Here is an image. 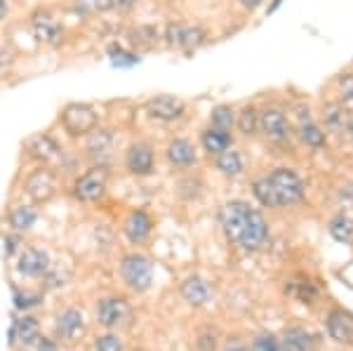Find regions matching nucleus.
<instances>
[{"instance_id":"f257e3e1","label":"nucleus","mask_w":353,"mask_h":351,"mask_svg":"<svg viewBox=\"0 0 353 351\" xmlns=\"http://www.w3.org/2000/svg\"><path fill=\"white\" fill-rule=\"evenodd\" d=\"M219 224L226 241L245 252L264 250L271 241V231L264 214L248 201H226L219 210Z\"/></svg>"},{"instance_id":"f03ea898","label":"nucleus","mask_w":353,"mask_h":351,"mask_svg":"<svg viewBox=\"0 0 353 351\" xmlns=\"http://www.w3.org/2000/svg\"><path fill=\"white\" fill-rule=\"evenodd\" d=\"M252 196L257 198L259 205L281 210V208H292L304 201L306 186L304 179L292 168H273L269 174L257 177L252 182Z\"/></svg>"},{"instance_id":"7ed1b4c3","label":"nucleus","mask_w":353,"mask_h":351,"mask_svg":"<svg viewBox=\"0 0 353 351\" xmlns=\"http://www.w3.org/2000/svg\"><path fill=\"white\" fill-rule=\"evenodd\" d=\"M259 132L271 144L285 146L294 139V126L290 121L288 111L281 104H266L259 109Z\"/></svg>"},{"instance_id":"20e7f679","label":"nucleus","mask_w":353,"mask_h":351,"mask_svg":"<svg viewBox=\"0 0 353 351\" xmlns=\"http://www.w3.org/2000/svg\"><path fill=\"white\" fill-rule=\"evenodd\" d=\"M210 33L203 24H186V21H168L163 28V43L179 52H196L208 43Z\"/></svg>"},{"instance_id":"39448f33","label":"nucleus","mask_w":353,"mask_h":351,"mask_svg":"<svg viewBox=\"0 0 353 351\" xmlns=\"http://www.w3.org/2000/svg\"><path fill=\"white\" fill-rule=\"evenodd\" d=\"M106 189H109V170H106V166L92 163L83 174L76 177L71 194L78 203H97L106 196Z\"/></svg>"},{"instance_id":"423d86ee","label":"nucleus","mask_w":353,"mask_h":351,"mask_svg":"<svg viewBox=\"0 0 353 351\" xmlns=\"http://www.w3.org/2000/svg\"><path fill=\"white\" fill-rule=\"evenodd\" d=\"M59 123L68 137H88L99 126V113L94 111V106L73 101V104H66L61 109Z\"/></svg>"},{"instance_id":"0eeeda50","label":"nucleus","mask_w":353,"mask_h":351,"mask_svg":"<svg viewBox=\"0 0 353 351\" xmlns=\"http://www.w3.org/2000/svg\"><path fill=\"white\" fill-rule=\"evenodd\" d=\"M121 279L132 292H146L153 285V262L141 252H128L121 259Z\"/></svg>"},{"instance_id":"6e6552de","label":"nucleus","mask_w":353,"mask_h":351,"mask_svg":"<svg viewBox=\"0 0 353 351\" xmlns=\"http://www.w3.org/2000/svg\"><path fill=\"white\" fill-rule=\"evenodd\" d=\"M125 170L137 179L151 177L156 172V149L151 141L137 139L125 149Z\"/></svg>"},{"instance_id":"1a4fd4ad","label":"nucleus","mask_w":353,"mask_h":351,"mask_svg":"<svg viewBox=\"0 0 353 351\" xmlns=\"http://www.w3.org/2000/svg\"><path fill=\"white\" fill-rule=\"evenodd\" d=\"M24 191L26 196L31 198L33 203H48L52 201L59 191V179H57V172L48 166H38L36 170H31L24 182Z\"/></svg>"},{"instance_id":"9d476101","label":"nucleus","mask_w":353,"mask_h":351,"mask_svg":"<svg viewBox=\"0 0 353 351\" xmlns=\"http://www.w3.org/2000/svg\"><path fill=\"white\" fill-rule=\"evenodd\" d=\"M97 323L106 330H116V328H123L130 323L132 319V307L125 297H104L97 302L94 309Z\"/></svg>"},{"instance_id":"9b49d317","label":"nucleus","mask_w":353,"mask_h":351,"mask_svg":"<svg viewBox=\"0 0 353 351\" xmlns=\"http://www.w3.org/2000/svg\"><path fill=\"white\" fill-rule=\"evenodd\" d=\"M144 111L151 121L158 123H176L186 116V101L174 94H156L144 104Z\"/></svg>"},{"instance_id":"f8f14e48","label":"nucleus","mask_w":353,"mask_h":351,"mask_svg":"<svg viewBox=\"0 0 353 351\" xmlns=\"http://www.w3.org/2000/svg\"><path fill=\"white\" fill-rule=\"evenodd\" d=\"M85 332H88V319H85L83 309L68 307L57 316V321H54L57 339H61V342H66V344H76L85 337Z\"/></svg>"},{"instance_id":"ddd939ff","label":"nucleus","mask_w":353,"mask_h":351,"mask_svg":"<svg viewBox=\"0 0 353 351\" xmlns=\"http://www.w3.org/2000/svg\"><path fill=\"white\" fill-rule=\"evenodd\" d=\"M31 33L45 48H59L64 43V26L48 10H38L31 14Z\"/></svg>"},{"instance_id":"4468645a","label":"nucleus","mask_w":353,"mask_h":351,"mask_svg":"<svg viewBox=\"0 0 353 351\" xmlns=\"http://www.w3.org/2000/svg\"><path fill=\"white\" fill-rule=\"evenodd\" d=\"M50 267H52V262H50L48 250H43V248L26 245L17 252V271L24 279H43Z\"/></svg>"},{"instance_id":"2eb2a0df","label":"nucleus","mask_w":353,"mask_h":351,"mask_svg":"<svg viewBox=\"0 0 353 351\" xmlns=\"http://www.w3.org/2000/svg\"><path fill=\"white\" fill-rule=\"evenodd\" d=\"M113 146H116V132L111 128L97 126L92 132L85 137V154H88L97 166H106Z\"/></svg>"},{"instance_id":"dca6fc26","label":"nucleus","mask_w":353,"mask_h":351,"mask_svg":"<svg viewBox=\"0 0 353 351\" xmlns=\"http://www.w3.org/2000/svg\"><path fill=\"white\" fill-rule=\"evenodd\" d=\"M165 158H168L170 168L172 170H191L196 168L198 163V151H196V144L189 139V137H172L165 146Z\"/></svg>"},{"instance_id":"f3484780","label":"nucleus","mask_w":353,"mask_h":351,"mask_svg":"<svg viewBox=\"0 0 353 351\" xmlns=\"http://www.w3.org/2000/svg\"><path fill=\"white\" fill-rule=\"evenodd\" d=\"M123 234L132 245H141L153 234V217L146 210H141V208L130 210L123 219Z\"/></svg>"},{"instance_id":"a211bd4d","label":"nucleus","mask_w":353,"mask_h":351,"mask_svg":"<svg viewBox=\"0 0 353 351\" xmlns=\"http://www.w3.org/2000/svg\"><path fill=\"white\" fill-rule=\"evenodd\" d=\"M24 149H26V156L33 158V161H38L41 166L54 161V158L61 154L59 141H57L50 132H38V134H33V137H28Z\"/></svg>"},{"instance_id":"6ab92c4d","label":"nucleus","mask_w":353,"mask_h":351,"mask_svg":"<svg viewBox=\"0 0 353 351\" xmlns=\"http://www.w3.org/2000/svg\"><path fill=\"white\" fill-rule=\"evenodd\" d=\"M181 299L191 307H208L210 302L214 299V288L210 285L208 279L203 276H189L179 288Z\"/></svg>"},{"instance_id":"aec40b11","label":"nucleus","mask_w":353,"mask_h":351,"mask_svg":"<svg viewBox=\"0 0 353 351\" xmlns=\"http://www.w3.org/2000/svg\"><path fill=\"white\" fill-rule=\"evenodd\" d=\"M327 335L339 344H353V314L346 309H332L327 314Z\"/></svg>"},{"instance_id":"412c9836","label":"nucleus","mask_w":353,"mask_h":351,"mask_svg":"<svg viewBox=\"0 0 353 351\" xmlns=\"http://www.w3.org/2000/svg\"><path fill=\"white\" fill-rule=\"evenodd\" d=\"M41 339V325L33 316H21L17 319L12 328H10V342L12 344H19V347H33V344Z\"/></svg>"},{"instance_id":"4be33fe9","label":"nucleus","mask_w":353,"mask_h":351,"mask_svg":"<svg viewBox=\"0 0 353 351\" xmlns=\"http://www.w3.org/2000/svg\"><path fill=\"white\" fill-rule=\"evenodd\" d=\"M349 116H351V111L346 109L341 101H327V104H323V113H321L323 130L332 134H344Z\"/></svg>"},{"instance_id":"5701e85b","label":"nucleus","mask_w":353,"mask_h":351,"mask_svg":"<svg viewBox=\"0 0 353 351\" xmlns=\"http://www.w3.org/2000/svg\"><path fill=\"white\" fill-rule=\"evenodd\" d=\"M294 137H297L304 146L316 149V151L325 149V146H327V132L323 130V126H318L313 118L297 121V126H294Z\"/></svg>"},{"instance_id":"b1692460","label":"nucleus","mask_w":353,"mask_h":351,"mask_svg":"<svg viewBox=\"0 0 353 351\" xmlns=\"http://www.w3.org/2000/svg\"><path fill=\"white\" fill-rule=\"evenodd\" d=\"M161 41H163L161 28L153 24H139L128 31V45L132 50H137V52H139V50H153Z\"/></svg>"},{"instance_id":"393cba45","label":"nucleus","mask_w":353,"mask_h":351,"mask_svg":"<svg viewBox=\"0 0 353 351\" xmlns=\"http://www.w3.org/2000/svg\"><path fill=\"white\" fill-rule=\"evenodd\" d=\"M36 222H38V210L31 203H17L8 214V224L14 234H26V231H31L36 226Z\"/></svg>"},{"instance_id":"a878e982","label":"nucleus","mask_w":353,"mask_h":351,"mask_svg":"<svg viewBox=\"0 0 353 351\" xmlns=\"http://www.w3.org/2000/svg\"><path fill=\"white\" fill-rule=\"evenodd\" d=\"M201 146L208 156H219L221 151L231 149L233 146V132H224V130H217V128H205L201 132Z\"/></svg>"},{"instance_id":"bb28decb","label":"nucleus","mask_w":353,"mask_h":351,"mask_svg":"<svg viewBox=\"0 0 353 351\" xmlns=\"http://www.w3.org/2000/svg\"><path fill=\"white\" fill-rule=\"evenodd\" d=\"M316 342H318L316 335L301 325L288 328V330L283 332V339H281V344L285 351H313Z\"/></svg>"},{"instance_id":"cd10ccee","label":"nucleus","mask_w":353,"mask_h":351,"mask_svg":"<svg viewBox=\"0 0 353 351\" xmlns=\"http://www.w3.org/2000/svg\"><path fill=\"white\" fill-rule=\"evenodd\" d=\"M106 57H109V61L116 69H132V66H137L141 61V54L137 52V50L118 41L106 45Z\"/></svg>"},{"instance_id":"c85d7f7f","label":"nucleus","mask_w":353,"mask_h":351,"mask_svg":"<svg viewBox=\"0 0 353 351\" xmlns=\"http://www.w3.org/2000/svg\"><path fill=\"white\" fill-rule=\"evenodd\" d=\"M214 168H217L219 174H224V177L236 179L245 172V158L241 151H236L231 146V149L221 151L219 156H214Z\"/></svg>"},{"instance_id":"c756f323","label":"nucleus","mask_w":353,"mask_h":351,"mask_svg":"<svg viewBox=\"0 0 353 351\" xmlns=\"http://www.w3.org/2000/svg\"><path fill=\"white\" fill-rule=\"evenodd\" d=\"M236 130L243 137H257L259 134V109L254 104H245L241 111H236Z\"/></svg>"},{"instance_id":"7c9ffc66","label":"nucleus","mask_w":353,"mask_h":351,"mask_svg":"<svg viewBox=\"0 0 353 351\" xmlns=\"http://www.w3.org/2000/svg\"><path fill=\"white\" fill-rule=\"evenodd\" d=\"M285 292L290 297H294L297 302L301 304H313L318 299V285L313 283L311 279H292V281H288V285H285Z\"/></svg>"},{"instance_id":"2f4dec72","label":"nucleus","mask_w":353,"mask_h":351,"mask_svg":"<svg viewBox=\"0 0 353 351\" xmlns=\"http://www.w3.org/2000/svg\"><path fill=\"white\" fill-rule=\"evenodd\" d=\"M327 231L337 243L344 245H353V217H349L346 212H337L332 219L327 222Z\"/></svg>"},{"instance_id":"473e14b6","label":"nucleus","mask_w":353,"mask_h":351,"mask_svg":"<svg viewBox=\"0 0 353 351\" xmlns=\"http://www.w3.org/2000/svg\"><path fill=\"white\" fill-rule=\"evenodd\" d=\"M210 128L233 132V130H236V109H233L231 104H217L210 111Z\"/></svg>"},{"instance_id":"72a5a7b5","label":"nucleus","mask_w":353,"mask_h":351,"mask_svg":"<svg viewBox=\"0 0 353 351\" xmlns=\"http://www.w3.org/2000/svg\"><path fill=\"white\" fill-rule=\"evenodd\" d=\"M73 10L81 17H94L109 12V0H73Z\"/></svg>"},{"instance_id":"f704fd0d","label":"nucleus","mask_w":353,"mask_h":351,"mask_svg":"<svg viewBox=\"0 0 353 351\" xmlns=\"http://www.w3.org/2000/svg\"><path fill=\"white\" fill-rule=\"evenodd\" d=\"M250 351H285L281 344V339L271 332H259L254 335V339L250 342Z\"/></svg>"},{"instance_id":"c9c22d12","label":"nucleus","mask_w":353,"mask_h":351,"mask_svg":"<svg viewBox=\"0 0 353 351\" xmlns=\"http://www.w3.org/2000/svg\"><path fill=\"white\" fill-rule=\"evenodd\" d=\"M94 351H125V342L116 332H104L94 337Z\"/></svg>"},{"instance_id":"e433bc0d","label":"nucleus","mask_w":353,"mask_h":351,"mask_svg":"<svg viewBox=\"0 0 353 351\" xmlns=\"http://www.w3.org/2000/svg\"><path fill=\"white\" fill-rule=\"evenodd\" d=\"M198 351H217L219 349V332L214 328H203L196 337Z\"/></svg>"},{"instance_id":"4c0bfd02","label":"nucleus","mask_w":353,"mask_h":351,"mask_svg":"<svg viewBox=\"0 0 353 351\" xmlns=\"http://www.w3.org/2000/svg\"><path fill=\"white\" fill-rule=\"evenodd\" d=\"M339 101L349 111H353V73H344L339 78Z\"/></svg>"},{"instance_id":"58836bf2","label":"nucleus","mask_w":353,"mask_h":351,"mask_svg":"<svg viewBox=\"0 0 353 351\" xmlns=\"http://www.w3.org/2000/svg\"><path fill=\"white\" fill-rule=\"evenodd\" d=\"M43 302V297L38 295V292H28V290H17L14 292V307L19 309V311H26V309H33V307H38V304Z\"/></svg>"},{"instance_id":"ea45409f","label":"nucleus","mask_w":353,"mask_h":351,"mask_svg":"<svg viewBox=\"0 0 353 351\" xmlns=\"http://www.w3.org/2000/svg\"><path fill=\"white\" fill-rule=\"evenodd\" d=\"M221 351H250V344L245 342L243 337L231 335V337L224 339V344H221Z\"/></svg>"},{"instance_id":"a19ab883","label":"nucleus","mask_w":353,"mask_h":351,"mask_svg":"<svg viewBox=\"0 0 353 351\" xmlns=\"http://www.w3.org/2000/svg\"><path fill=\"white\" fill-rule=\"evenodd\" d=\"M337 201H339V205H344V208H349V210H353V184H341L339 186Z\"/></svg>"},{"instance_id":"79ce46f5","label":"nucleus","mask_w":353,"mask_h":351,"mask_svg":"<svg viewBox=\"0 0 353 351\" xmlns=\"http://www.w3.org/2000/svg\"><path fill=\"white\" fill-rule=\"evenodd\" d=\"M137 3H139V0H109V10L125 14V12H132L137 8Z\"/></svg>"},{"instance_id":"37998d69","label":"nucleus","mask_w":353,"mask_h":351,"mask_svg":"<svg viewBox=\"0 0 353 351\" xmlns=\"http://www.w3.org/2000/svg\"><path fill=\"white\" fill-rule=\"evenodd\" d=\"M19 243H21V239H19V234H10V236H5V257H12V254H17L21 250L19 248Z\"/></svg>"},{"instance_id":"c03bdc74","label":"nucleus","mask_w":353,"mask_h":351,"mask_svg":"<svg viewBox=\"0 0 353 351\" xmlns=\"http://www.w3.org/2000/svg\"><path fill=\"white\" fill-rule=\"evenodd\" d=\"M36 351H59V347H57L54 339H48V337H41L36 342Z\"/></svg>"},{"instance_id":"a18cd8bd","label":"nucleus","mask_w":353,"mask_h":351,"mask_svg":"<svg viewBox=\"0 0 353 351\" xmlns=\"http://www.w3.org/2000/svg\"><path fill=\"white\" fill-rule=\"evenodd\" d=\"M238 3H241V8H245L248 12H254V10H259L266 0H238Z\"/></svg>"},{"instance_id":"49530a36","label":"nucleus","mask_w":353,"mask_h":351,"mask_svg":"<svg viewBox=\"0 0 353 351\" xmlns=\"http://www.w3.org/2000/svg\"><path fill=\"white\" fill-rule=\"evenodd\" d=\"M8 12H10V0H0V24L5 21Z\"/></svg>"},{"instance_id":"de8ad7c7","label":"nucleus","mask_w":353,"mask_h":351,"mask_svg":"<svg viewBox=\"0 0 353 351\" xmlns=\"http://www.w3.org/2000/svg\"><path fill=\"white\" fill-rule=\"evenodd\" d=\"M281 5H283V0H273V3L269 5V8H266V14H273L278 8H281Z\"/></svg>"},{"instance_id":"09e8293b","label":"nucleus","mask_w":353,"mask_h":351,"mask_svg":"<svg viewBox=\"0 0 353 351\" xmlns=\"http://www.w3.org/2000/svg\"><path fill=\"white\" fill-rule=\"evenodd\" d=\"M346 137L353 141V113L349 116V123H346Z\"/></svg>"}]
</instances>
